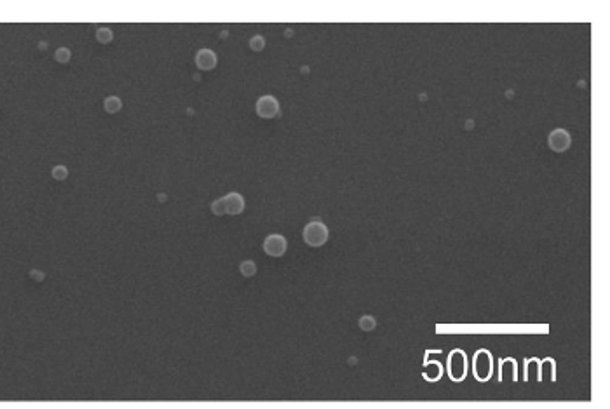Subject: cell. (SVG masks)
I'll list each match as a JSON object with an SVG mask.
<instances>
[{
	"label": "cell",
	"instance_id": "cell-10",
	"mask_svg": "<svg viewBox=\"0 0 610 409\" xmlns=\"http://www.w3.org/2000/svg\"><path fill=\"white\" fill-rule=\"evenodd\" d=\"M375 326H377V320L373 319L372 315H363L361 319H359V327H361L363 331H373Z\"/></svg>",
	"mask_w": 610,
	"mask_h": 409
},
{
	"label": "cell",
	"instance_id": "cell-15",
	"mask_svg": "<svg viewBox=\"0 0 610 409\" xmlns=\"http://www.w3.org/2000/svg\"><path fill=\"white\" fill-rule=\"evenodd\" d=\"M241 272L244 273V275H253L256 272V267H255V263L253 262H244L241 265Z\"/></svg>",
	"mask_w": 610,
	"mask_h": 409
},
{
	"label": "cell",
	"instance_id": "cell-11",
	"mask_svg": "<svg viewBox=\"0 0 610 409\" xmlns=\"http://www.w3.org/2000/svg\"><path fill=\"white\" fill-rule=\"evenodd\" d=\"M96 38L101 42V44H108V42L114 38V35H112V31L108 30V28H100V30L96 31Z\"/></svg>",
	"mask_w": 610,
	"mask_h": 409
},
{
	"label": "cell",
	"instance_id": "cell-2",
	"mask_svg": "<svg viewBox=\"0 0 610 409\" xmlns=\"http://www.w3.org/2000/svg\"><path fill=\"white\" fill-rule=\"evenodd\" d=\"M448 375L453 382H462L467 375V357L464 350H453L448 355Z\"/></svg>",
	"mask_w": 610,
	"mask_h": 409
},
{
	"label": "cell",
	"instance_id": "cell-6",
	"mask_svg": "<svg viewBox=\"0 0 610 409\" xmlns=\"http://www.w3.org/2000/svg\"><path fill=\"white\" fill-rule=\"evenodd\" d=\"M263 249H265L267 255L274 256V258L283 256L284 251H286V239L283 235H270L263 242Z\"/></svg>",
	"mask_w": 610,
	"mask_h": 409
},
{
	"label": "cell",
	"instance_id": "cell-1",
	"mask_svg": "<svg viewBox=\"0 0 610 409\" xmlns=\"http://www.w3.org/2000/svg\"><path fill=\"white\" fill-rule=\"evenodd\" d=\"M492 371H493L492 354L488 350H485V348H481L472 357V373H474V376L479 382H486L492 376Z\"/></svg>",
	"mask_w": 610,
	"mask_h": 409
},
{
	"label": "cell",
	"instance_id": "cell-8",
	"mask_svg": "<svg viewBox=\"0 0 610 409\" xmlns=\"http://www.w3.org/2000/svg\"><path fill=\"white\" fill-rule=\"evenodd\" d=\"M196 63L201 70H211L216 66V54L211 49H201L196 56Z\"/></svg>",
	"mask_w": 610,
	"mask_h": 409
},
{
	"label": "cell",
	"instance_id": "cell-14",
	"mask_svg": "<svg viewBox=\"0 0 610 409\" xmlns=\"http://www.w3.org/2000/svg\"><path fill=\"white\" fill-rule=\"evenodd\" d=\"M66 176H68V171H66L65 165H56V167L52 169V178H56V179H65Z\"/></svg>",
	"mask_w": 610,
	"mask_h": 409
},
{
	"label": "cell",
	"instance_id": "cell-3",
	"mask_svg": "<svg viewBox=\"0 0 610 409\" xmlns=\"http://www.w3.org/2000/svg\"><path fill=\"white\" fill-rule=\"evenodd\" d=\"M304 239L309 246L319 248L328 241V228L321 221H310L304 230Z\"/></svg>",
	"mask_w": 610,
	"mask_h": 409
},
{
	"label": "cell",
	"instance_id": "cell-4",
	"mask_svg": "<svg viewBox=\"0 0 610 409\" xmlns=\"http://www.w3.org/2000/svg\"><path fill=\"white\" fill-rule=\"evenodd\" d=\"M256 114L263 119H272L279 115V103L274 96H262L256 101Z\"/></svg>",
	"mask_w": 610,
	"mask_h": 409
},
{
	"label": "cell",
	"instance_id": "cell-9",
	"mask_svg": "<svg viewBox=\"0 0 610 409\" xmlns=\"http://www.w3.org/2000/svg\"><path fill=\"white\" fill-rule=\"evenodd\" d=\"M121 108H122V103L119 98H115V96L107 98V101H105V110H107L108 114H115V112H119Z\"/></svg>",
	"mask_w": 610,
	"mask_h": 409
},
{
	"label": "cell",
	"instance_id": "cell-13",
	"mask_svg": "<svg viewBox=\"0 0 610 409\" xmlns=\"http://www.w3.org/2000/svg\"><path fill=\"white\" fill-rule=\"evenodd\" d=\"M249 45H251L253 51H262V49L265 47V40H263V37L256 35V37H253L251 40H249Z\"/></svg>",
	"mask_w": 610,
	"mask_h": 409
},
{
	"label": "cell",
	"instance_id": "cell-12",
	"mask_svg": "<svg viewBox=\"0 0 610 409\" xmlns=\"http://www.w3.org/2000/svg\"><path fill=\"white\" fill-rule=\"evenodd\" d=\"M70 51L68 49H65V47H61V49H58V51H56V54H54V58H56V61H59V63H68L70 61Z\"/></svg>",
	"mask_w": 610,
	"mask_h": 409
},
{
	"label": "cell",
	"instance_id": "cell-16",
	"mask_svg": "<svg viewBox=\"0 0 610 409\" xmlns=\"http://www.w3.org/2000/svg\"><path fill=\"white\" fill-rule=\"evenodd\" d=\"M211 209H213V213L214 214H218V216H221V214H225V207H223V200H214L213 202V206H211Z\"/></svg>",
	"mask_w": 610,
	"mask_h": 409
},
{
	"label": "cell",
	"instance_id": "cell-5",
	"mask_svg": "<svg viewBox=\"0 0 610 409\" xmlns=\"http://www.w3.org/2000/svg\"><path fill=\"white\" fill-rule=\"evenodd\" d=\"M548 144L551 150L555 151H565L570 148L572 144V137H570L569 133L565 129H555L551 131V135L548 136Z\"/></svg>",
	"mask_w": 610,
	"mask_h": 409
},
{
	"label": "cell",
	"instance_id": "cell-7",
	"mask_svg": "<svg viewBox=\"0 0 610 409\" xmlns=\"http://www.w3.org/2000/svg\"><path fill=\"white\" fill-rule=\"evenodd\" d=\"M223 207H225V214H241L242 209H244V199H242L239 193L232 192L228 193L227 197H223Z\"/></svg>",
	"mask_w": 610,
	"mask_h": 409
}]
</instances>
